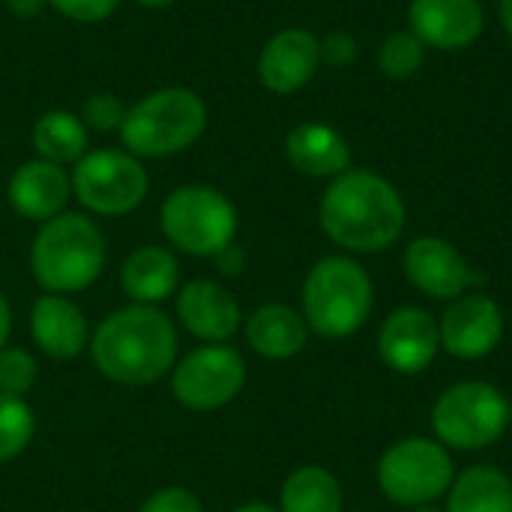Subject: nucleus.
Wrapping results in <instances>:
<instances>
[{"label": "nucleus", "mask_w": 512, "mask_h": 512, "mask_svg": "<svg viewBox=\"0 0 512 512\" xmlns=\"http://www.w3.org/2000/svg\"><path fill=\"white\" fill-rule=\"evenodd\" d=\"M318 222L339 249L375 255L402 237L408 210L399 189L387 177L366 168H348L324 189Z\"/></svg>", "instance_id": "1"}, {"label": "nucleus", "mask_w": 512, "mask_h": 512, "mask_svg": "<svg viewBox=\"0 0 512 512\" xmlns=\"http://www.w3.org/2000/svg\"><path fill=\"white\" fill-rule=\"evenodd\" d=\"M177 327L159 306H123L90 333V360L114 384L147 387L162 381L177 360Z\"/></svg>", "instance_id": "2"}, {"label": "nucleus", "mask_w": 512, "mask_h": 512, "mask_svg": "<svg viewBox=\"0 0 512 512\" xmlns=\"http://www.w3.org/2000/svg\"><path fill=\"white\" fill-rule=\"evenodd\" d=\"M108 261L105 234L87 213H60L39 225L30 243V273L45 294H75L90 288Z\"/></svg>", "instance_id": "3"}, {"label": "nucleus", "mask_w": 512, "mask_h": 512, "mask_svg": "<svg viewBox=\"0 0 512 512\" xmlns=\"http://www.w3.org/2000/svg\"><path fill=\"white\" fill-rule=\"evenodd\" d=\"M375 309V285L351 255H327L312 264L300 291V315L324 339H348L366 327Z\"/></svg>", "instance_id": "4"}, {"label": "nucleus", "mask_w": 512, "mask_h": 512, "mask_svg": "<svg viewBox=\"0 0 512 512\" xmlns=\"http://www.w3.org/2000/svg\"><path fill=\"white\" fill-rule=\"evenodd\" d=\"M207 129L204 99L183 84L150 90L144 99L126 108L120 126L123 150L144 159H165L189 150Z\"/></svg>", "instance_id": "5"}, {"label": "nucleus", "mask_w": 512, "mask_h": 512, "mask_svg": "<svg viewBox=\"0 0 512 512\" xmlns=\"http://www.w3.org/2000/svg\"><path fill=\"white\" fill-rule=\"evenodd\" d=\"M240 216L234 201L216 186L189 183L174 189L159 207L162 237L183 255L216 258L237 240Z\"/></svg>", "instance_id": "6"}, {"label": "nucleus", "mask_w": 512, "mask_h": 512, "mask_svg": "<svg viewBox=\"0 0 512 512\" xmlns=\"http://www.w3.org/2000/svg\"><path fill=\"white\" fill-rule=\"evenodd\" d=\"M510 423V399L489 381H459L432 405V438L459 453H483L495 447Z\"/></svg>", "instance_id": "7"}, {"label": "nucleus", "mask_w": 512, "mask_h": 512, "mask_svg": "<svg viewBox=\"0 0 512 512\" xmlns=\"http://www.w3.org/2000/svg\"><path fill=\"white\" fill-rule=\"evenodd\" d=\"M375 480L390 504L411 510L447 498L456 480V462L441 441L411 435L384 450L375 468Z\"/></svg>", "instance_id": "8"}, {"label": "nucleus", "mask_w": 512, "mask_h": 512, "mask_svg": "<svg viewBox=\"0 0 512 512\" xmlns=\"http://www.w3.org/2000/svg\"><path fill=\"white\" fill-rule=\"evenodd\" d=\"M72 195L75 201L105 219L129 216L135 213L147 192H150V174L147 165L120 147H99L87 150L72 165Z\"/></svg>", "instance_id": "9"}, {"label": "nucleus", "mask_w": 512, "mask_h": 512, "mask_svg": "<svg viewBox=\"0 0 512 512\" xmlns=\"http://www.w3.org/2000/svg\"><path fill=\"white\" fill-rule=\"evenodd\" d=\"M246 387V360L231 345H201L171 369V393L189 411L231 405Z\"/></svg>", "instance_id": "10"}, {"label": "nucleus", "mask_w": 512, "mask_h": 512, "mask_svg": "<svg viewBox=\"0 0 512 512\" xmlns=\"http://www.w3.org/2000/svg\"><path fill=\"white\" fill-rule=\"evenodd\" d=\"M441 351L456 360L477 363L498 351L504 339V309L483 291H468L444 309L438 318Z\"/></svg>", "instance_id": "11"}, {"label": "nucleus", "mask_w": 512, "mask_h": 512, "mask_svg": "<svg viewBox=\"0 0 512 512\" xmlns=\"http://www.w3.org/2000/svg\"><path fill=\"white\" fill-rule=\"evenodd\" d=\"M441 354L438 318L420 306H399L378 330V357L396 375H423Z\"/></svg>", "instance_id": "12"}, {"label": "nucleus", "mask_w": 512, "mask_h": 512, "mask_svg": "<svg viewBox=\"0 0 512 512\" xmlns=\"http://www.w3.org/2000/svg\"><path fill=\"white\" fill-rule=\"evenodd\" d=\"M405 279L426 297L432 300H456L471 291L474 285V270L462 258V252L435 234H423L408 243L402 255Z\"/></svg>", "instance_id": "13"}, {"label": "nucleus", "mask_w": 512, "mask_h": 512, "mask_svg": "<svg viewBox=\"0 0 512 512\" xmlns=\"http://www.w3.org/2000/svg\"><path fill=\"white\" fill-rule=\"evenodd\" d=\"M486 27L480 0H411L408 30L435 51H465Z\"/></svg>", "instance_id": "14"}, {"label": "nucleus", "mask_w": 512, "mask_h": 512, "mask_svg": "<svg viewBox=\"0 0 512 512\" xmlns=\"http://www.w3.org/2000/svg\"><path fill=\"white\" fill-rule=\"evenodd\" d=\"M321 69V39L306 27H285L273 33L258 54V81L276 93L291 96L306 87Z\"/></svg>", "instance_id": "15"}, {"label": "nucleus", "mask_w": 512, "mask_h": 512, "mask_svg": "<svg viewBox=\"0 0 512 512\" xmlns=\"http://www.w3.org/2000/svg\"><path fill=\"white\" fill-rule=\"evenodd\" d=\"M177 321L204 345H228L243 327V312L222 282L192 279L177 294Z\"/></svg>", "instance_id": "16"}, {"label": "nucleus", "mask_w": 512, "mask_h": 512, "mask_svg": "<svg viewBox=\"0 0 512 512\" xmlns=\"http://www.w3.org/2000/svg\"><path fill=\"white\" fill-rule=\"evenodd\" d=\"M9 207L30 222H48L60 213H66V204L72 198V177L63 165H54L48 159H27L21 162L6 186Z\"/></svg>", "instance_id": "17"}, {"label": "nucleus", "mask_w": 512, "mask_h": 512, "mask_svg": "<svg viewBox=\"0 0 512 512\" xmlns=\"http://www.w3.org/2000/svg\"><path fill=\"white\" fill-rule=\"evenodd\" d=\"M30 336L42 354L72 360L90 345V324L69 297L42 294L30 309Z\"/></svg>", "instance_id": "18"}, {"label": "nucleus", "mask_w": 512, "mask_h": 512, "mask_svg": "<svg viewBox=\"0 0 512 512\" xmlns=\"http://www.w3.org/2000/svg\"><path fill=\"white\" fill-rule=\"evenodd\" d=\"M285 156L306 177H339L351 168V144L327 123H300L285 135Z\"/></svg>", "instance_id": "19"}, {"label": "nucleus", "mask_w": 512, "mask_h": 512, "mask_svg": "<svg viewBox=\"0 0 512 512\" xmlns=\"http://www.w3.org/2000/svg\"><path fill=\"white\" fill-rule=\"evenodd\" d=\"M309 324L300 309L285 303H264L243 318L246 345L264 360H291L309 345Z\"/></svg>", "instance_id": "20"}, {"label": "nucleus", "mask_w": 512, "mask_h": 512, "mask_svg": "<svg viewBox=\"0 0 512 512\" xmlns=\"http://www.w3.org/2000/svg\"><path fill=\"white\" fill-rule=\"evenodd\" d=\"M120 285L132 303L141 306H159L165 303L177 285H180V261L171 249L165 246H138L129 252L120 270Z\"/></svg>", "instance_id": "21"}, {"label": "nucleus", "mask_w": 512, "mask_h": 512, "mask_svg": "<svg viewBox=\"0 0 512 512\" xmlns=\"http://www.w3.org/2000/svg\"><path fill=\"white\" fill-rule=\"evenodd\" d=\"M444 512H512V480L495 465H471L456 474Z\"/></svg>", "instance_id": "22"}, {"label": "nucleus", "mask_w": 512, "mask_h": 512, "mask_svg": "<svg viewBox=\"0 0 512 512\" xmlns=\"http://www.w3.org/2000/svg\"><path fill=\"white\" fill-rule=\"evenodd\" d=\"M33 150L39 159H48L54 165H75L87 153V126L78 114L66 108H51L36 117L33 123Z\"/></svg>", "instance_id": "23"}, {"label": "nucleus", "mask_w": 512, "mask_h": 512, "mask_svg": "<svg viewBox=\"0 0 512 512\" xmlns=\"http://www.w3.org/2000/svg\"><path fill=\"white\" fill-rule=\"evenodd\" d=\"M342 507V483L321 465H300L279 492V512H342Z\"/></svg>", "instance_id": "24"}, {"label": "nucleus", "mask_w": 512, "mask_h": 512, "mask_svg": "<svg viewBox=\"0 0 512 512\" xmlns=\"http://www.w3.org/2000/svg\"><path fill=\"white\" fill-rule=\"evenodd\" d=\"M36 435V417L33 408L18 399L0 393V465L18 459Z\"/></svg>", "instance_id": "25"}, {"label": "nucleus", "mask_w": 512, "mask_h": 512, "mask_svg": "<svg viewBox=\"0 0 512 512\" xmlns=\"http://www.w3.org/2000/svg\"><path fill=\"white\" fill-rule=\"evenodd\" d=\"M426 60V45L411 33V30H396L390 33L381 48H378V66L387 78L402 81L417 75V69Z\"/></svg>", "instance_id": "26"}, {"label": "nucleus", "mask_w": 512, "mask_h": 512, "mask_svg": "<svg viewBox=\"0 0 512 512\" xmlns=\"http://www.w3.org/2000/svg\"><path fill=\"white\" fill-rule=\"evenodd\" d=\"M39 366L30 351L24 348H3L0 351V393L24 399L33 390Z\"/></svg>", "instance_id": "27"}, {"label": "nucleus", "mask_w": 512, "mask_h": 512, "mask_svg": "<svg viewBox=\"0 0 512 512\" xmlns=\"http://www.w3.org/2000/svg\"><path fill=\"white\" fill-rule=\"evenodd\" d=\"M126 108L120 96L114 93H93L84 99L81 105V120L87 126V132H120L123 120H126Z\"/></svg>", "instance_id": "28"}, {"label": "nucleus", "mask_w": 512, "mask_h": 512, "mask_svg": "<svg viewBox=\"0 0 512 512\" xmlns=\"http://www.w3.org/2000/svg\"><path fill=\"white\" fill-rule=\"evenodd\" d=\"M57 15L75 24H99L114 15L120 0H45Z\"/></svg>", "instance_id": "29"}, {"label": "nucleus", "mask_w": 512, "mask_h": 512, "mask_svg": "<svg viewBox=\"0 0 512 512\" xmlns=\"http://www.w3.org/2000/svg\"><path fill=\"white\" fill-rule=\"evenodd\" d=\"M138 512H204L198 495H192L183 486H165L159 492H153Z\"/></svg>", "instance_id": "30"}, {"label": "nucleus", "mask_w": 512, "mask_h": 512, "mask_svg": "<svg viewBox=\"0 0 512 512\" xmlns=\"http://www.w3.org/2000/svg\"><path fill=\"white\" fill-rule=\"evenodd\" d=\"M357 39L345 30H336V33H327L321 39V63L324 66H333V69H342L348 63L357 60Z\"/></svg>", "instance_id": "31"}, {"label": "nucleus", "mask_w": 512, "mask_h": 512, "mask_svg": "<svg viewBox=\"0 0 512 512\" xmlns=\"http://www.w3.org/2000/svg\"><path fill=\"white\" fill-rule=\"evenodd\" d=\"M213 261H216V267H219L225 276H240V270H243V264H246V252H243L237 243H231V246L222 249Z\"/></svg>", "instance_id": "32"}, {"label": "nucleus", "mask_w": 512, "mask_h": 512, "mask_svg": "<svg viewBox=\"0 0 512 512\" xmlns=\"http://www.w3.org/2000/svg\"><path fill=\"white\" fill-rule=\"evenodd\" d=\"M3 6L15 15V18H36L48 3L45 0H3Z\"/></svg>", "instance_id": "33"}, {"label": "nucleus", "mask_w": 512, "mask_h": 512, "mask_svg": "<svg viewBox=\"0 0 512 512\" xmlns=\"http://www.w3.org/2000/svg\"><path fill=\"white\" fill-rule=\"evenodd\" d=\"M9 333H12V306H9L6 294L0 291V351L9 342Z\"/></svg>", "instance_id": "34"}, {"label": "nucleus", "mask_w": 512, "mask_h": 512, "mask_svg": "<svg viewBox=\"0 0 512 512\" xmlns=\"http://www.w3.org/2000/svg\"><path fill=\"white\" fill-rule=\"evenodd\" d=\"M498 15H501V24H504L507 36L512 39V0H498Z\"/></svg>", "instance_id": "35"}, {"label": "nucleus", "mask_w": 512, "mask_h": 512, "mask_svg": "<svg viewBox=\"0 0 512 512\" xmlns=\"http://www.w3.org/2000/svg\"><path fill=\"white\" fill-rule=\"evenodd\" d=\"M234 512H279V510H276V507H270V504H264V501H252V504L237 507Z\"/></svg>", "instance_id": "36"}, {"label": "nucleus", "mask_w": 512, "mask_h": 512, "mask_svg": "<svg viewBox=\"0 0 512 512\" xmlns=\"http://www.w3.org/2000/svg\"><path fill=\"white\" fill-rule=\"evenodd\" d=\"M132 3H138V6H144V9H165V6H171V3H177V0H132Z\"/></svg>", "instance_id": "37"}, {"label": "nucleus", "mask_w": 512, "mask_h": 512, "mask_svg": "<svg viewBox=\"0 0 512 512\" xmlns=\"http://www.w3.org/2000/svg\"><path fill=\"white\" fill-rule=\"evenodd\" d=\"M408 512H444V507H438V504H423V507H411Z\"/></svg>", "instance_id": "38"}, {"label": "nucleus", "mask_w": 512, "mask_h": 512, "mask_svg": "<svg viewBox=\"0 0 512 512\" xmlns=\"http://www.w3.org/2000/svg\"><path fill=\"white\" fill-rule=\"evenodd\" d=\"M0 6H3V0H0Z\"/></svg>", "instance_id": "39"}]
</instances>
